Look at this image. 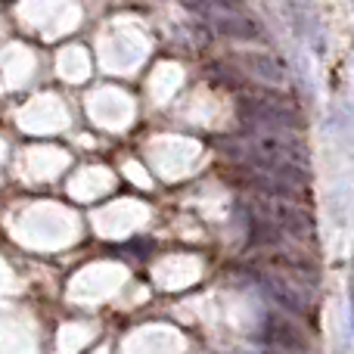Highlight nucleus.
<instances>
[{"label":"nucleus","mask_w":354,"mask_h":354,"mask_svg":"<svg viewBox=\"0 0 354 354\" xmlns=\"http://www.w3.org/2000/svg\"><path fill=\"white\" fill-rule=\"evenodd\" d=\"M261 339L268 345V351H280V354H311L314 351L311 336L289 314H268L261 326Z\"/></svg>","instance_id":"nucleus-1"},{"label":"nucleus","mask_w":354,"mask_h":354,"mask_svg":"<svg viewBox=\"0 0 354 354\" xmlns=\"http://www.w3.org/2000/svg\"><path fill=\"white\" fill-rule=\"evenodd\" d=\"M239 115H243L245 124H255V128L274 131V134H283V131L295 128V112L289 109L286 103H274V100H255L245 97L243 106H239Z\"/></svg>","instance_id":"nucleus-2"},{"label":"nucleus","mask_w":354,"mask_h":354,"mask_svg":"<svg viewBox=\"0 0 354 354\" xmlns=\"http://www.w3.org/2000/svg\"><path fill=\"white\" fill-rule=\"evenodd\" d=\"M236 66L243 68L249 78H258L270 87H283L286 84V68L280 59H274L270 53L261 50H249V53H236Z\"/></svg>","instance_id":"nucleus-3"},{"label":"nucleus","mask_w":354,"mask_h":354,"mask_svg":"<svg viewBox=\"0 0 354 354\" xmlns=\"http://www.w3.org/2000/svg\"><path fill=\"white\" fill-rule=\"evenodd\" d=\"M218 31L236 37V41H258V37H261V31H258L255 25L249 22V19H221Z\"/></svg>","instance_id":"nucleus-4"},{"label":"nucleus","mask_w":354,"mask_h":354,"mask_svg":"<svg viewBox=\"0 0 354 354\" xmlns=\"http://www.w3.org/2000/svg\"><path fill=\"white\" fill-rule=\"evenodd\" d=\"M261 354H280V351H261Z\"/></svg>","instance_id":"nucleus-5"}]
</instances>
